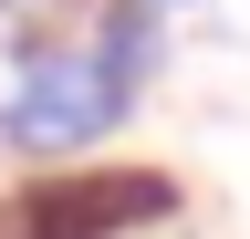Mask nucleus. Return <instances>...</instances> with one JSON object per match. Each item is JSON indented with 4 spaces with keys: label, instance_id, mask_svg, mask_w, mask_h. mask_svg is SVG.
Returning a JSON list of instances; mask_svg holds the SVG:
<instances>
[{
    "label": "nucleus",
    "instance_id": "nucleus-1",
    "mask_svg": "<svg viewBox=\"0 0 250 239\" xmlns=\"http://www.w3.org/2000/svg\"><path fill=\"white\" fill-rule=\"evenodd\" d=\"M167 11L94 0L52 32H0V156L21 166H83L136 125V104L167 83Z\"/></svg>",
    "mask_w": 250,
    "mask_h": 239
},
{
    "label": "nucleus",
    "instance_id": "nucleus-2",
    "mask_svg": "<svg viewBox=\"0 0 250 239\" xmlns=\"http://www.w3.org/2000/svg\"><path fill=\"white\" fill-rule=\"evenodd\" d=\"M177 219H188V187L167 166H125V156L31 166L0 187V239H146Z\"/></svg>",
    "mask_w": 250,
    "mask_h": 239
},
{
    "label": "nucleus",
    "instance_id": "nucleus-3",
    "mask_svg": "<svg viewBox=\"0 0 250 239\" xmlns=\"http://www.w3.org/2000/svg\"><path fill=\"white\" fill-rule=\"evenodd\" d=\"M94 0H0V32H52V21H83Z\"/></svg>",
    "mask_w": 250,
    "mask_h": 239
},
{
    "label": "nucleus",
    "instance_id": "nucleus-4",
    "mask_svg": "<svg viewBox=\"0 0 250 239\" xmlns=\"http://www.w3.org/2000/svg\"><path fill=\"white\" fill-rule=\"evenodd\" d=\"M146 11H188V0H146Z\"/></svg>",
    "mask_w": 250,
    "mask_h": 239
}]
</instances>
